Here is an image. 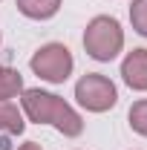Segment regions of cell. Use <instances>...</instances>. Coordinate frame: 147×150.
Instances as JSON below:
<instances>
[{
  "mask_svg": "<svg viewBox=\"0 0 147 150\" xmlns=\"http://www.w3.org/2000/svg\"><path fill=\"white\" fill-rule=\"evenodd\" d=\"M20 107H23L29 121H35V124H52L58 133H64L69 139L84 133V118L55 93H46L40 87L23 90L20 93Z\"/></svg>",
  "mask_w": 147,
  "mask_h": 150,
  "instance_id": "obj_1",
  "label": "cell"
},
{
  "mask_svg": "<svg viewBox=\"0 0 147 150\" xmlns=\"http://www.w3.org/2000/svg\"><path fill=\"white\" fill-rule=\"evenodd\" d=\"M84 49L95 61H112L124 49V29L121 23L110 15H98L87 23L84 32Z\"/></svg>",
  "mask_w": 147,
  "mask_h": 150,
  "instance_id": "obj_2",
  "label": "cell"
},
{
  "mask_svg": "<svg viewBox=\"0 0 147 150\" xmlns=\"http://www.w3.org/2000/svg\"><path fill=\"white\" fill-rule=\"evenodd\" d=\"M29 67H32V72L40 78V81H49V84H64L69 75H72V52L64 46V43H46V46H40L32 61H29Z\"/></svg>",
  "mask_w": 147,
  "mask_h": 150,
  "instance_id": "obj_3",
  "label": "cell"
},
{
  "mask_svg": "<svg viewBox=\"0 0 147 150\" xmlns=\"http://www.w3.org/2000/svg\"><path fill=\"white\" fill-rule=\"evenodd\" d=\"M75 98L87 112H107L118 104V90L107 75L87 72L75 84Z\"/></svg>",
  "mask_w": 147,
  "mask_h": 150,
  "instance_id": "obj_4",
  "label": "cell"
},
{
  "mask_svg": "<svg viewBox=\"0 0 147 150\" xmlns=\"http://www.w3.org/2000/svg\"><path fill=\"white\" fill-rule=\"evenodd\" d=\"M121 78L130 90L147 93V49H133L121 61Z\"/></svg>",
  "mask_w": 147,
  "mask_h": 150,
  "instance_id": "obj_5",
  "label": "cell"
},
{
  "mask_svg": "<svg viewBox=\"0 0 147 150\" xmlns=\"http://www.w3.org/2000/svg\"><path fill=\"white\" fill-rule=\"evenodd\" d=\"M61 0H18V12L29 20H49L58 15Z\"/></svg>",
  "mask_w": 147,
  "mask_h": 150,
  "instance_id": "obj_6",
  "label": "cell"
},
{
  "mask_svg": "<svg viewBox=\"0 0 147 150\" xmlns=\"http://www.w3.org/2000/svg\"><path fill=\"white\" fill-rule=\"evenodd\" d=\"M26 127L23 121V112L18 110L15 101H0V133H12V136H20Z\"/></svg>",
  "mask_w": 147,
  "mask_h": 150,
  "instance_id": "obj_7",
  "label": "cell"
},
{
  "mask_svg": "<svg viewBox=\"0 0 147 150\" xmlns=\"http://www.w3.org/2000/svg\"><path fill=\"white\" fill-rule=\"evenodd\" d=\"M23 93V75L6 64H0V101H12Z\"/></svg>",
  "mask_w": 147,
  "mask_h": 150,
  "instance_id": "obj_8",
  "label": "cell"
},
{
  "mask_svg": "<svg viewBox=\"0 0 147 150\" xmlns=\"http://www.w3.org/2000/svg\"><path fill=\"white\" fill-rule=\"evenodd\" d=\"M127 118H130V127L139 133V136H147V98L136 101V104L130 107Z\"/></svg>",
  "mask_w": 147,
  "mask_h": 150,
  "instance_id": "obj_9",
  "label": "cell"
},
{
  "mask_svg": "<svg viewBox=\"0 0 147 150\" xmlns=\"http://www.w3.org/2000/svg\"><path fill=\"white\" fill-rule=\"evenodd\" d=\"M130 23L141 38H147V0H133L130 3Z\"/></svg>",
  "mask_w": 147,
  "mask_h": 150,
  "instance_id": "obj_10",
  "label": "cell"
},
{
  "mask_svg": "<svg viewBox=\"0 0 147 150\" xmlns=\"http://www.w3.org/2000/svg\"><path fill=\"white\" fill-rule=\"evenodd\" d=\"M18 150H40V144H37V142H26V144H20Z\"/></svg>",
  "mask_w": 147,
  "mask_h": 150,
  "instance_id": "obj_11",
  "label": "cell"
}]
</instances>
